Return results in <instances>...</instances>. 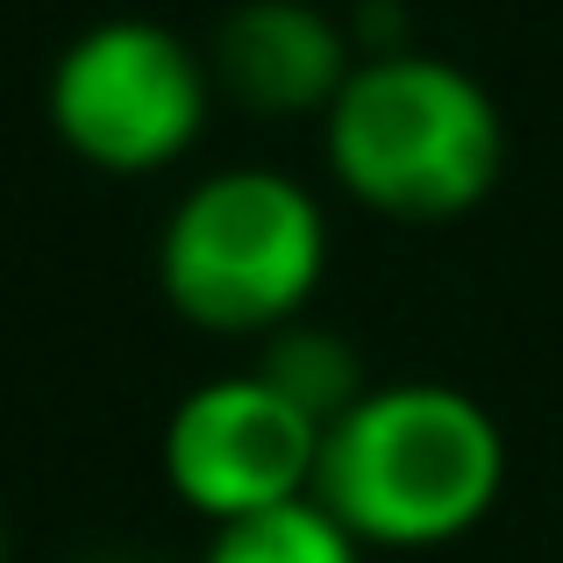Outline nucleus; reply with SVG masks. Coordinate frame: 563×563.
<instances>
[{"mask_svg":"<svg viewBox=\"0 0 563 563\" xmlns=\"http://www.w3.org/2000/svg\"><path fill=\"white\" fill-rule=\"evenodd\" d=\"M321 157L364 214L435 229L478 214L499 192L514 129L478 71L407 43L357 57L343 100L321 122Z\"/></svg>","mask_w":563,"mask_h":563,"instance_id":"obj_1","label":"nucleus"},{"mask_svg":"<svg viewBox=\"0 0 563 563\" xmlns=\"http://www.w3.org/2000/svg\"><path fill=\"white\" fill-rule=\"evenodd\" d=\"M0 563H8V514H0Z\"/></svg>","mask_w":563,"mask_h":563,"instance_id":"obj_9","label":"nucleus"},{"mask_svg":"<svg viewBox=\"0 0 563 563\" xmlns=\"http://www.w3.org/2000/svg\"><path fill=\"white\" fill-rule=\"evenodd\" d=\"M329 207L278 165H229L192 179L157 229V292L200 335L272 343L307 321L329 278Z\"/></svg>","mask_w":563,"mask_h":563,"instance_id":"obj_3","label":"nucleus"},{"mask_svg":"<svg viewBox=\"0 0 563 563\" xmlns=\"http://www.w3.org/2000/svg\"><path fill=\"white\" fill-rule=\"evenodd\" d=\"M200 563H364V542L321 499H292V507L207 528Z\"/></svg>","mask_w":563,"mask_h":563,"instance_id":"obj_8","label":"nucleus"},{"mask_svg":"<svg viewBox=\"0 0 563 563\" xmlns=\"http://www.w3.org/2000/svg\"><path fill=\"white\" fill-rule=\"evenodd\" d=\"M507 493L493 407L442 378L372 385L321 442L314 499L364 550H450Z\"/></svg>","mask_w":563,"mask_h":563,"instance_id":"obj_2","label":"nucleus"},{"mask_svg":"<svg viewBox=\"0 0 563 563\" xmlns=\"http://www.w3.org/2000/svg\"><path fill=\"white\" fill-rule=\"evenodd\" d=\"M321 442H329V428L300 399L278 393L257 364H243V372L200 378L172 407L157 464L186 514H200L207 528H229L250 514L314 499Z\"/></svg>","mask_w":563,"mask_h":563,"instance_id":"obj_5","label":"nucleus"},{"mask_svg":"<svg viewBox=\"0 0 563 563\" xmlns=\"http://www.w3.org/2000/svg\"><path fill=\"white\" fill-rule=\"evenodd\" d=\"M250 364H257V372L272 378L286 399H300V407L314 413L321 428H335L364 393H372V378H364L350 335L314 329V321H292V329H278L272 343H257V357H250Z\"/></svg>","mask_w":563,"mask_h":563,"instance_id":"obj_7","label":"nucleus"},{"mask_svg":"<svg viewBox=\"0 0 563 563\" xmlns=\"http://www.w3.org/2000/svg\"><path fill=\"white\" fill-rule=\"evenodd\" d=\"M221 93L207 51L151 14H108L57 51L43 114L51 136L100 179H157L200 151Z\"/></svg>","mask_w":563,"mask_h":563,"instance_id":"obj_4","label":"nucleus"},{"mask_svg":"<svg viewBox=\"0 0 563 563\" xmlns=\"http://www.w3.org/2000/svg\"><path fill=\"white\" fill-rule=\"evenodd\" d=\"M207 71L214 93L250 122H329L357 71V36L314 0H243L221 14Z\"/></svg>","mask_w":563,"mask_h":563,"instance_id":"obj_6","label":"nucleus"}]
</instances>
